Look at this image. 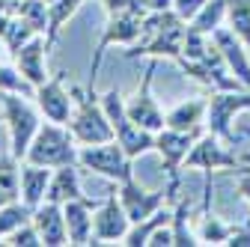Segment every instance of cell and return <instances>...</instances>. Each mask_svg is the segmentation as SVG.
<instances>
[{"instance_id": "obj_11", "label": "cell", "mask_w": 250, "mask_h": 247, "mask_svg": "<svg viewBox=\"0 0 250 247\" xmlns=\"http://www.w3.org/2000/svg\"><path fill=\"white\" fill-rule=\"evenodd\" d=\"M128 226H131V218L125 214L119 194L110 191L102 200V206L92 211V244H107V241L119 244L128 232Z\"/></svg>"}, {"instance_id": "obj_32", "label": "cell", "mask_w": 250, "mask_h": 247, "mask_svg": "<svg viewBox=\"0 0 250 247\" xmlns=\"http://www.w3.org/2000/svg\"><path fill=\"white\" fill-rule=\"evenodd\" d=\"M18 15L36 27V33H48V3L45 0H21Z\"/></svg>"}, {"instance_id": "obj_40", "label": "cell", "mask_w": 250, "mask_h": 247, "mask_svg": "<svg viewBox=\"0 0 250 247\" xmlns=\"http://www.w3.org/2000/svg\"><path fill=\"white\" fill-rule=\"evenodd\" d=\"M241 158V164H250V152H244V155H238Z\"/></svg>"}, {"instance_id": "obj_2", "label": "cell", "mask_w": 250, "mask_h": 247, "mask_svg": "<svg viewBox=\"0 0 250 247\" xmlns=\"http://www.w3.org/2000/svg\"><path fill=\"white\" fill-rule=\"evenodd\" d=\"M72 99H75V110L69 119V128L75 134V140L81 146H96V143H107L116 140V131L110 125V119L102 107V99L92 89L83 86H69Z\"/></svg>"}, {"instance_id": "obj_28", "label": "cell", "mask_w": 250, "mask_h": 247, "mask_svg": "<svg viewBox=\"0 0 250 247\" xmlns=\"http://www.w3.org/2000/svg\"><path fill=\"white\" fill-rule=\"evenodd\" d=\"M227 21L232 33L250 48V0H227Z\"/></svg>"}, {"instance_id": "obj_7", "label": "cell", "mask_w": 250, "mask_h": 247, "mask_svg": "<svg viewBox=\"0 0 250 247\" xmlns=\"http://www.w3.org/2000/svg\"><path fill=\"white\" fill-rule=\"evenodd\" d=\"M143 33V15L137 12H107V24H104V33L96 45V54H92V63H89V86L96 92V81H99V69H102V60L107 54L110 45H134Z\"/></svg>"}, {"instance_id": "obj_42", "label": "cell", "mask_w": 250, "mask_h": 247, "mask_svg": "<svg viewBox=\"0 0 250 247\" xmlns=\"http://www.w3.org/2000/svg\"><path fill=\"white\" fill-rule=\"evenodd\" d=\"M247 134H250V128H247Z\"/></svg>"}, {"instance_id": "obj_13", "label": "cell", "mask_w": 250, "mask_h": 247, "mask_svg": "<svg viewBox=\"0 0 250 247\" xmlns=\"http://www.w3.org/2000/svg\"><path fill=\"white\" fill-rule=\"evenodd\" d=\"M206 134V125L194 128V131H176V128H161L155 134V152L161 155L167 176H179V170L185 167V158L191 146L197 143V137Z\"/></svg>"}, {"instance_id": "obj_17", "label": "cell", "mask_w": 250, "mask_h": 247, "mask_svg": "<svg viewBox=\"0 0 250 247\" xmlns=\"http://www.w3.org/2000/svg\"><path fill=\"white\" fill-rule=\"evenodd\" d=\"M211 39H214L217 48H221V54H224V60H227L229 72L250 89V60H247V45L232 33V27H224V24L211 33Z\"/></svg>"}, {"instance_id": "obj_6", "label": "cell", "mask_w": 250, "mask_h": 247, "mask_svg": "<svg viewBox=\"0 0 250 247\" xmlns=\"http://www.w3.org/2000/svg\"><path fill=\"white\" fill-rule=\"evenodd\" d=\"M241 110H250V89H211L206 107V128L224 143H238V134L232 131V119Z\"/></svg>"}, {"instance_id": "obj_21", "label": "cell", "mask_w": 250, "mask_h": 247, "mask_svg": "<svg viewBox=\"0 0 250 247\" xmlns=\"http://www.w3.org/2000/svg\"><path fill=\"white\" fill-rule=\"evenodd\" d=\"M167 224H173V206H170V203L161 206L158 211H152L146 221L131 224L128 232H125V238H122L119 244H122V247H143V244H149V238H152L155 229H161V226H167Z\"/></svg>"}, {"instance_id": "obj_9", "label": "cell", "mask_w": 250, "mask_h": 247, "mask_svg": "<svg viewBox=\"0 0 250 247\" xmlns=\"http://www.w3.org/2000/svg\"><path fill=\"white\" fill-rule=\"evenodd\" d=\"M155 72H158V57H152V63L146 66L143 72V83L137 86V92L125 102V110H128L131 122H137L140 128L158 134L161 128H167V116L161 113L158 102L152 99V81H155Z\"/></svg>"}, {"instance_id": "obj_1", "label": "cell", "mask_w": 250, "mask_h": 247, "mask_svg": "<svg viewBox=\"0 0 250 247\" xmlns=\"http://www.w3.org/2000/svg\"><path fill=\"white\" fill-rule=\"evenodd\" d=\"M188 33V21L179 18L173 9L167 12H149L143 18V33L131 45L128 57H170L173 63L182 57V42Z\"/></svg>"}, {"instance_id": "obj_34", "label": "cell", "mask_w": 250, "mask_h": 247, "mask_svg": "<svg viewBox=\"0 0 250 247\" xmlns=\"http://www.w3.org/2000/svg\"><path fill=\"white\" fill-rule=\"evenodd\" d=\"M203 3L206 0H173V12L179 15V18H185L188 24L194 21V15L203 9Z\"/></svg>"}, {"instance_id": "obj_15", "label": "cell", "mask_w": 250, "mask_h": 247, "mask_svg": "<svg viewBox=\"0 0 250 247\" xmlns=\"http://www.w3.org/2000/svg\"><path fill=\"white\" fill-rule=\"evenodd\" d=\"M48 51H51V42H48V36L45 33H36L33 39H30L27 45H21L15 54H12V63L18 66V72L33 83V86H39V83H45L51 75H48Z\"/></svg>"}, {"instance_id": "obj_16", "label": "cell", "mask_w": 250, "mask_h": 247, "mask_svg": "<svg viewBox=\"0 0 250 247\" xmlns=\"http://www.w3.org/2000/svg\"><path fill=\"white\" fill-rule=\"evenodd\" d=\"M33 224L42 235V244L48 247H62L69 244V229H66V214H62V203L45 200L42 206L33 208Z\"/></svg>"}, {"instance_id": "obj_38", "label": "cell", "mask_w": 250, "mask_h": 247, "mask_svg": "<svg viewBox=\"0 0 250 247\" xmlns=\"http://www.w3.org/2000/svg\"><path fill=\"white\" fill-rule=\"evenodd\" d=\"M9 21H12V15H6V12H0V39L6 36V30H9Z\"/></svg>"}, {"instance_id": "obj_22", "label": "cell", "mask_w": 250, "mask_h": 247, "mask_svg": "<svg viewBox=\"0 0 250 247\" xmlns=\"http://www.w3.org/2000/svg\"><path fill=\"white\" fill-rule=\"evenodd\" d=\"M208 99H191V102H182L167 113V128L176 131H194L203 125V116H206Z\"/></svg>"}, {"instance_id": "obj_37", "label": "cell", "mask_w": 250, "mask_h": 247, "mask_svg": "<svg viewBox=\"0 0 250 247\" xmlns=\"http://www.w3.org/2000/svg\"><path fill=\"white\" fill-rule=\"evenodd\" d=\"M146 3H149L152 12H167V9H173V0H146Z\"/></svg>"}, {"instance_id": "obj_23", "label": "cell", "mask_w": 250, "mask_h": 247, "mask_svg": "<svg viewBox=\"0 0 250 247\" xmlns=\"http://www.w3.org/2000/svg\"><path fill=\"white\" fill-rule=\"evenodd\" d=\"M191 200L188 197H179L176 203H173V247H197V244H203L200 241V235L197 232H191Z\"/></svg>"}, {"instance_id": "obj_10", "label": "cell", "mask_w": 250, "mask_h": 247, "mask_svg": "<svg viewBox=\"0 0 250 247\" xmlns=\"http://www.w3.org/2000/svg\"><path fill=\"white\" fill-rule=\"evenodd\" d=\"M221 167L241 170L244 164H241V158L235 155V152H229V149L224 146L221 137L211 134V131L206 128V134H200L197 143L191 146V152H188L182 170H206V173H211V170H221Z\"/></svg>"}, {"instance_id": "obj_35", "label": "cell", "mask_w": 250, "mask_h": 247, "mask_svg": "<svg viewBox=\"0 0 250 247\" xmlns=\"http://www.w3.org/2000/svg\"><path fill=\"white\" fill-rule=\"evenodd\" d=\"M149 244H155V247H173V226L167 224L161 229H155L152 238H149Z\"/></svg>"}, {"instance_id": "obj_8", "label": "cell", "mask_w": 250, "mask_h": 247, "mask_svg": "<svg viewBox=\"0 0 250 247\" xmlns=\"http://www.w3.org/2000/svg\"><path fill=\"white\" fill-rule=\"evenodd\" d=\"M78 164L99 173L110 182H125L128 176H134V161L125 155V149L116 143V140H107V143H96V146H83L78 152Z\"/></svg>"}, {"instance_id": "obj_26", "label": "cell", "mask_w": 250, "mask_h": 247, "mask_svg": "<svg viewBox=\"0 0 250 247\" xmlns=\"http://www.w3.org/2000/svg\"><path fill=\"white\" fill-rule=\"evenodd\" d=\"M224 18H227V0H206L203 9L194 15L191 27L200 30V33H206V36H211L214 30L224 24Z\"/></svg>"}, {"instance_id": "obj_5", "label": "cell", "mask_w": 250, "mask_h": 247, "mask_svg": "<svg viewBox=\"0 0 250 247\" xmlns=\"http://www.w3.org/2000/svg\"><path fill=\"white\" fill-rule=\"evenodd\" d=\"M0 107H3V122L9 131V152L18 161H24L30 143H33V137L42 125L39 113L21 92H0Z\"/></svg>"}, {"instance_id": "obj_24", "label": "cell", "mask_w": 250, "mask_h": 247, "mask_svg": "<svg viewBox=\"0 0 250 247\" xmlns=\"http://www.w3.org/2000/svg\"><path fill=\"white\" fill-rule=\"evenodd\" d=\"M21 200V161L12 155H0V208Z\"/></svg>"}, {"instance_id": "obj_27", "label": "cell", "mask_w": 250, "mask_h": 247, "mask_svg": "<svg viewBox=\"0 0 250 247\" xmlns=\"http://www.w3.org/2000/svg\"><path fill=\"white\" fill-rule=\"evenodd\" d=\"M33 221V208H30L24 200H15V203H6L0 208V241H3L9 232H15L18 226Z\"/></svg>"}, {"instance_id": "obj_18", "label": "cell", "mask_w": 250, "mask_h": 247, "mask_svg": "<svg viewBox=\"0 0 250 247\" xmlns=\"http://www.w3.org/2000/svg\"><path fill=\"white\" fill-rule=\"evenodd\" d=\"M92 211L96 203L89 197L69 200L62 203V214H66V229H69V244H92Z\"/></svg>"}, {"instance_id": "obj_31", "label": "cell", "mask_w": 250, "mask_h": 247, "mask_svg": "<svg viewBox=\"0 0 250 247\" xmlns=\"http://www.w3.org/2000/svg\"><path fill=\"white\" fill-rule=\"evenodd\" d=\"M36 36V27L30 24L27 18H21V15H12V21H9V30H6V36H3V45H6V51H9V57L21 48V45H27L30 39Z\"/></svg>"}, {"instance_id": "obj_25", "label": "cell", "mask_w": 250, "mask_h": 247, "mask_svg": "<svg viewBox=\"0 0 250 247\" xmlns=\"http://www.w3.org/2000/svg\"><path fill=\"white\" fill-rule=\"evenodd\" d=\"M86 3V0H54V3H48V42L51 48L57 45L60 33H62V27H66V21Z\"/></svg>"}, {"instance_id": "obj_20", "label": "cell", "mask_w": 250, "mask_h": 247, "mask_svg": "<svg viewBox=\"0 0 250 247\" xmlns=\"http://www.w3.org/2000/svg\"><path fill=\"white\" fill-rule=\"evenodd\" d=\"M86 197L81 191V176H78V164H66V167H57L48 185V194L45 200L51 203H69V200H81Z\"/></svg>"}, {"instance_id": "obj_19", "label": "cell", "mask_w": 250, "mask_h": 247, "mask_svg": "<svg viewBox=\"0 0 250 247\" xmlns=\"http://www.w3.org/2000/svg\"><path fill=\"white\" fill-rule=\"evenodd\" d=\"M51 176H54V167H39V164H30V161L21 164V200L30 208L45 203Z\"/></svg>"}, {"instance_id": "obj_14", "label": "cell", "mask_w": 250, "mask_h": 247, "mask_svg": "<svg viewBox=\"0 0 250 247\" xmlns=\"http://www.w3.org/2000/svg\"><path fill=\"white\" fill-rule=\"evenodd\" d=\"M33 99H36V107L45 113V119L60 122V125H69L75 99H72V92L62 86V75H54V78H48L45 83H39Z\"/></svg>"}, {"instance_id": "obj_36", "label": "cell", "mask_w": 250, "mask_h": 247, "mask_svg": "<svg viewBox=\"0 0 250 247\" xmlns=\"http://www.w3.org/2000/svg\"><path fill=\"white\" fill-rule=\"evenodd\" d=\"M235 185H238V194L250 203V164H244V167L238 170V182H235Z\"/></svg>"}, {"instance_id": "obj_3", "label": "cell", "mask_w": 250, "mask_h": 247, "mask_svg": "<svg viewBox=\"0 0 250 247\" xmlns=\"http://www.w3.org/2000/svg\"><path fill=\"white\" fill-rule=\"evenodd\" d=\"M75 134L69 125H60V122H42L33 143L27 149V158L30 164H39V167H66V164H78V146H75Z\"/></svg>"}, {"instance_id": "obj_41", "label": "cell", "mask_w": 250, "mask_h": 247, "mask_svg": "<svg viewBox=\"0 0 250 247\" xmlns=\"http://www.w3.org/2000/svg\"><path fill=\"white\" fill-rule=\"evenodd\" d=\"M45 3H54V0H45Z\"/></svg>"}, {"instance_id": "obj_39", "label": "cell", "mask_w": 250, "mask_h": 247, "mask_svg": "<svg viewBox=\"0 0 250 247\" xmlns=\"http://www.w3.org/2000/svg\"><path fill=\"white\" fill-rule=\"evenodd\" d=\"M9 51H6V45H3V39H0V63H3V57H6Z\"/></svg>"}, {"instance_id": "obj_33", "label": "cell", "mask_w": 250, "mask_h": 247, "mask_svg": "<svg viewBox=\"0 0 250 247\" xmlns=\"http://www.w3.org/2000/svg\"><path fill=\"white\" fill-rule=\"evenodd\" d=\"M0 244H12V247H39L42 244V235H39V229H36V224L30 221V224H24V226H18L15 232H9Z\"/></svg>"}, {"instance_id": "obj_12", "label": "cell", "mask_w": 250, "mask_h": 247, "mask_svg": "<svg viewBox=\"0 0 250 247\" xmlns=\"http://www.w3.org/2000/svg\"><path fill=\"white\" fill-rule=\"evenodd\" d=\"M116 194H119V203H122L125 214L131 218V224L146 221L152 211H158L161 206L170 203V191H146L143 185H137L134 176H128L125 182H119L116 185Z\"/></svg>"}, {"instance_id": "obj_4", "label": "cell", "mask_w": 250, "mask_h": 247, "mask_svg": "<svg viewBox=\"0 0 250 247\" xmlns=\"http://www.w3.org/2000/svg\"><path fill=\"white\" fill-rule=\"evenodd\" d=\"M102 107H104L110 125L116 131V143L125 149V155H128L131 161H137L140 155H146V152L155 149V134L140 128L137 122H131L128 110H125V99H122V92L116 86H110L102 96Z\"/></svg>"}, {"instance_id": "obj_29", "label": "cell", "mask_w": 250, "mask_h": 247, "mask_svg": "<svg viewBox=\"0 0 250 247\" xmlns=\"http://www.w3.org/2000/svg\"><path fill=\"white\" fill-rule=\"evenodd\" d=\"M232 232H235V226L217 221L211 211H203V221H200V229H197V235H200L203 244H227Z\"/></svg>"}, {"instance_id": "obj_30", "label": "cell", "mask_w": 250, "mask_h": 247, "mask_svg": "<svg viewBox=\"0 0 250 247\" xmlns=\"http://www.w3.org/2000/svg\"><path fill=\"white\" fill-rule=\"evenodd\" d=\"M0 92H21V96L33 99V96H36V86L18 72L15 63H12V66H9V63H0Z\"/></svg>"}]
</instances>
